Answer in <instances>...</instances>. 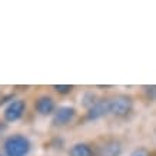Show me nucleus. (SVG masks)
<instances>
[{
  "label": "nucleus",
  "instance_id": "1",
  "mask_svg": "<svg viewBox=\"0 0 156 156\" xmlns=\"http://www.w3.org/2000/svg\"><path fill=\"white\" fill-rule=\"evenodd\" d=\"M6 156H26L30 151V142L22 135H13L5 140Z\"/></svg>",
  "mask_w": 156,
  "mask_h": 156
},
{
  "label": "nucleus",
  "instance_id": "2",
  "mask_svg": "<svg viewBox=\"0 0 156 156\" xmlns=\"http://www.w3.org/2000/svg\"><path fill=\"white\" fill-rule=\"evenodd\" d=\"M132 109V100L128 96H116L113 99H110V113L115 116H126Z\"/></svg>",
  "mask_w": 156,
  "mask_h": 156
},
{
  "label": "nucleus",
  "instance_id": "3",
  "mask_svg": "<svg viewBox=\"0 0 156 156\" xmlns=\"http://www.w3.org/2000/svg\"><path fill=\"white\" fill-rule=\"evenodd\" d=\"M26 105L23 100H13L12 103H9V106L5 109V119L7 122H16L22 118Z\"/></svg>",
  "mask_w": 156,
  "mask_h": 156
},
{
  "label": "nucleus",
  "instance_id": "4",
  "mask_svg": "<svg viewBox=\"0 0 156 156\" xmlns=\"http://www.w3.org/2000/svg\"><path fill=\"white\" fill-rule=\"evenodd\" d=\"M109 113H110V100H100V102H95L90 106L89 112H87V119L96 120Z\"/></svg>",
  "mask_w": 156,
  "mask_h": 156
},
{
  "label": "nucleus",
  "instance_id": "5",
  "mask_svg": "<svg viewBox=\"0 0 156 156\" xmlns=\"http://www.w3.org/2000/svg\"><path fill=\"white\" fill-rule=\"evenodd\" d=\"M75 115H76L75 108H72V106H60V108L55 112L53 123H55L56 126H63V125H66V123L70 122L72 119L75 118Z\"/></svg>",
  "mask_w": 156,
  "mask_h": 156
},
{
  "label": "nucleus",
  "instance_id": "6",
  "mask_svg": "<svg viewBox=\"0 0 156 156\" xmlns=\"http://www.w3.org/2000/svg\"><path fill=\"white\" fill-rule=\"evenodd\" d=\"M34 108H36V110H37L40 115L48 116V115H50L53 110H55V102H53V99L49 98V96H42L40 99H37Z\"/></svg>",
  "mask_w": 156,
  "mask_h": 156
},
{
  "label": "nucleus",
  "instance_id": "7",
  "mask_svg": "<svg viewBox=\"0 0 156 156\" xmlns=\"http://www.w3.org/2000/svg\"><path fill=\"white\" fill-rule=\"evenodd\" d=\"M122 152V146L120 143L116 140H110L106 142L103 146H100L99 149V156H119Z\"/></svg>",
  "mask_w": 156,
  "mask_h": 156
},
{
  "label": "nucleus",
  "instance_id": "8",
  "mask_svg": "<svg viewBox=\"0 0 156 156\" xmlns=\"http://www.w3.org/2000/svg\"><path fill=\"white\" fill-rule=\"evenodd\" d=\"M69 155L70 156H93V151L86 143H76V145H73L70 147Z\"/></svg>",
  "mask_w": 156,
  "mask_h": 156
},
{
  "label": "nucleus",
  "instance_id": "9",
  "mask_svg": "<svg viewBox=\"0 0 156 156\" xmlns=\"http://www.w3.org/2000/svg\"><path fill=\"white\" fill-rule=\"evenodd\" d=\"M53 87H55L59 93H69V92L72 90V86L70 85H55Z\"/></svg>",
  "mask_w": 156,
  "mask_h": 156
},
{
  "label": "nucleus",
  "instance_id": "10",
  "mask_svg": "<svg viewBox=\"0 0 156 156\" xmlns=\"http://www.w3.org/2000/svg\"><path fill=\"white\" fill-rule=\"evenodd\" d=\"M130 156H149V153H147L145 149H137V151H135Z\"/></svg>",
  "mask_w": 156,
  "mask_h": 156
},
{
  "label": "nucleus",
  "instance_id": "11",
  "mask_svg": "<svg viewBox=\"0 0 156 156\" xmlns=\"http://www.w3.org/2000/svg\"><path fill=\"white\" fill-rule=\"evenodd\" d=\"M0 156H2V155H0Z\"/></svg>",
  "mask_w": 156,
  "mask_h": 156
}]
</instances>
